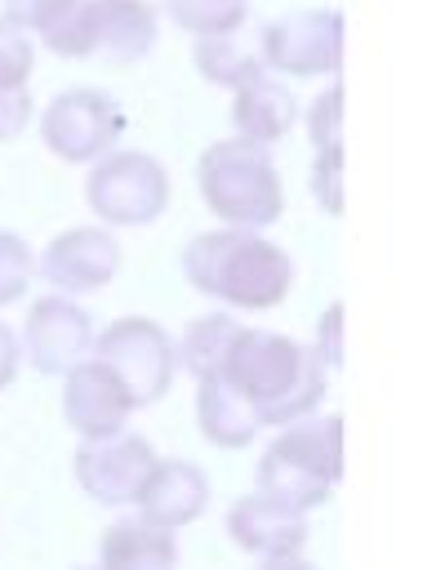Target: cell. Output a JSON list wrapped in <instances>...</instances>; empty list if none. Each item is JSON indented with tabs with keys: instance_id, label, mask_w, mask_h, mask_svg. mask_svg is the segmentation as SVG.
Wrapping results in <instances>:
<instances>
[{
	"instance_id": "obj_26",
	"label": "cell",
	"mask_w": 436,
	"mask_h": 570,
	"mask_svg": "<svg viewBox=\"0 0 436 570\" xmlns=\"http://www.w3.org/2000/svg\"><path fill=\"white\" fill-rule=\"evenodd\" d=\"M76 0H4V18L9 22H18L22 31H36V36H44L67 9H71Z\"/></svg>"
},
{
	"instance_id": "obj_7",
	"label": "cell",
	"mask_w": 436,
	"mask_h": 570,
	"mask_svg": "<svg viewBox=\"0 0 436 570\" xmlns=\"http://www.w3.org/2000/svg\"><path fill=\"white\" fill-rule=\"evenodd\" d=\"M89 356H98L125 383L133 410L160 401L169 392V383H174V370H178V352H174L169 334L147 316L111 321L102 334H93V352Z\"/></svg>"
},
{
	"instance_id": "obj_10",
	"label": "cell",
	"mask_w": 436,
	"mask_h": 570,
	"mask_svg": "<svg viewBox=\"0 0 436 570\" xmlns=\"http://www.w3.org/2000/svg\"><path fill=\"white\" fill-rule=\"evenodd\" d=\"M156 454L138 432H107V436H85L76 450V481L93 503H133Z\"/></svg>"
},
{
	"instance_id": "obj_20",
	"label": "cell",
	"mask_w": 436,
	"mask_h": 570,
	"mask_svg": "<svg viewBox=\"0 0 436 570\" xmlns=\"http://www.w3.org/2000/svg\"><path fill=\"white\" fill-rule=\"evenodd\" d=\"M191 58H196V71H200L205 80L222 85V89H236V85L249 80L258 67H267L262 58L245 53V49L231 40V31H227V36H196Z\"/></svg>"
},
{
	"instance_id": "obj_2",
	"label": "cell",
	"mask_w": 436,
	"mask_h": 570,
	"mask_svg": "<svg viewBox=\"0 0 436 570\" xmlns=\"http://www.w3.org/2000/svg\"><path fill=\"white\" fill-rule=\"evenodd\" d=\"M182 276L191 289L214 294L231 307H276L294 285V263L280 245L262 240L254 227H218L191 236L182 249Z\"/></svg>"
},
{
	"instance_id": "obj_12",
	"label": "cell",
	"mask_w": 436,
	"mask_h": 570,
	"mask_svg": "<svg viewBox=\"0 0 436 570\" xmlns=\"http://www.w3.org/2000/svg\"><path fill=\"white\" fill-rule=\"evenodd\" d=\"M120 272V245L102 227H71L53 236L40 254V276L58 294H93Z\"/></svg>"
},
{
	"instance_id": "obj_21",
	"label": "cell",
	"mask_w": 436,
	"mask_h": 570,
	"mask_svg": "<svg viewBox=\"0 0 436 570\" xmlns=\"http://www.w3.org/2000/svg\"><path fill=\"white\" fill-rule=\"evenodd\" d=\"M165 13L191 36H227L245 22L249 0H165Z\"/></svg>"
},
{
	"instance_id": "obj_8",
	"label": "cell",
	"mask_w": 436,
	"mask_h": 570,
	"mask_svg": "<svg viewBox=\"0 0 436 570\" xmlns=\"http://www.w3.org/2000/svg\"><path fill=\"white\" fill-rule=\"evenodd\" d=\"M44 147L67 165H89L107 156L125 134V111L102 89H67L40 116Z\"/></svg>"
},
{
	"instance_id": "obj_18",
	"label": "cell",
	"mask_w": 436,
	"mask_h": 570,
	"mask_svg": "<svg viewBox=\"0 0 436 570\" xmlns=\"http://www.w3.org/2000/svg\"><path fill=\"white\" fill-rule=\"evenodd\" d=\"M98 561L116 570H165L178 561V539L169 525L156 521H111L98 543Z\"/></svg>"
},
{
	"instance_id": "obj_23",
	"label": "cell",
	"mask_w": 436,
	"mask_h": 570,
	"mask_svg": "<svg viewBox=\"0 0 436 570\" xmlns=\"http://www.w3.org/2000/svg\"><path fill=\"white\" fill-rule=\"evenodd\" d=\"M307 138H311L316 151H343V89H338V80L311 102Z\"/></svg>"
},
{
	"instance_id": "obj_27",
	"label": "cell",
	"mask_w": 436,
	"mask_h": 570,
	"mask_svg": "<svg viewBox=\"0 0 436 570\" xmlns=\"http://www.w3.org/2000/svg\"><path fill=\"white\" fill-rule=\"evenodd\" d=\"M31 120V94L27 85H0V142H13Z\"/></svg>"
},
{
	"instance_id": "obj_25",
	"label": "cell",
	"mask_w": 436,
	"mask_h": 570,
	"mask_svg": "<svg viewBox=\"0 0 436 570\" xmlns=\"http://www.w3.org/2000/svg\"><path fill=\"white\" fill-rule=\"evenodd\" d=\"M311 196L325 214H343V151H316L311 160Z\"/></svg>"
},
{
	"instance_id": "obj_3",
	"label": "cell",
	"mask_w": 436,
	"mask_h": 570,
	"mask_svg": "<svg viewBox=\"0 0 436 570\" xmlns=\"http://www.w3.org/2000/svg\"><path fill=\"white\" fill-rule=\"evenodd\" d=\"M285 432L258 459V494L307 512L320 508L343 481V419L338 414H303L280 423Z\"/></svg>"
},
{
	"instance_id": "obj_11",
	"label": "cell",
	"mask_w": 436,
	"mask_h": 570,
	"mask_svg": "<svg viewBox=\"0 0 436 570\" xmlns=\"http://www.w3.org/2000/svg\"><path fill=\"white\" fill-rule=\"evenodd\" d=\"M93 316L80 303H71L67 294H44L31 303L18 347L40 374H67L93 352Z\"/></svg>"
},
{
	"instance_id": "obj_28",
	"label": "cell",
	"mask_w": 436,
	"mask_h": 570,
	"mask_svg": "<svg viewBox=\"0 0 436 570\" xmlns=\"http://www.w3.org/2000/svg\"><path fill=\"white\" fill-rule=\"evenodd\" d=\"M316 352L320 361L334 370L343 365V303H329L325 316H320V334H316Z\"/></svg>"
},
{
	"instance_id": "obj_15",
	"label": "cell",
	"mask_w": 436,
	"mask_h": 570,
	"mask_svg": "<svg viewBox=\"0 0 436 570\" xmlns=\"http://www.w3.org/2000/svg\"><path fill=\"white\" fill-rule=\"evenodd\" d=\"M138 517L156 525H191L209 503V476L187 459H156L142 490H138Z\"/></svg>"
},
{
	"instance_id": "obj_6",
	"label": "cell",
	"mask_w": 436,
	"mask_h": 570,
	"mask_svg": "<svg viewBox=\"0 0 436 570\" xmlns=\"http://www.w3.org/2000/svg\"><path fill=\"white\" fill-rule=\"evenodd\" d=\"M169 196H174L169 174L147 151H111V156H98V165L89 169V183H85L89 209L102 223H116V227L156 223L169 209Z\"/></svg>"
},
{
	"instance_id": "obj_17",
	"label": "cell",
	"mask_w": 436,
	"mask_h": 570,
	"mask_svg": "<svg viewBox=\"0 0 436 570\" xmlns=\"http://www.w3.org/2000/svg\"><path fill=\"white\" fill-rule=\"evenodd\" d=\"M196 383H200V392H196V423H200V432L214 445H222V450L249 445L258 436V428H262L258 414H254V405L222 374H205Z\"/></svg>"
},
{
	"instance_id": "obj_19",
	"label": "cell",
	"mask_w": 436,
	"mask_h": 570,
	"mask_svg": "<svg viewBox=\"0 0 436 570\" xmlns=\"http://www.w3.org/2000/svg\"><path fill=\"white\" fill-rule=\"evenodd\" d=\"M236 330H240V321H236V316H227V312L196 316V321L182 330V338L174 343L178 365H182L191 379L218 374V370H222V361H227V347H231Z\"/></svg>"
},
{
	"instance_id": "obj_1",
	"label": "cell",
	"mask_w": 436,
	"mask_h": 570,
	"mask_svg": "<svg viewBox=\"0 0 436 570\" xmlns=\"http://www.w3.org/2000/svg\"><path fill=\"white\" fill-rule=\"evenodd\" d=\"M258 414V423H289L320 405L329 365L316 347H303L276 330H249L240 325L227 361L218 370Z\"/></svg>"
},
{
	"instance_id": "obj_24",
	"label": "cell",
	"mask_w": 436,
	"mask_h": 570,
	"mask_svg": "<svg viewBox=\"0 0 436 570\" xmlns=\"http://www.w3.org/2000/svg\"><path fill=\"white\" fill-rule=\"evenodd\" d=\"M31 58H36V49H31L27 31L9 18H0V85H27Z\"/></svg>"
},
{
	"instance_id": "obj_5",
	"label": "cell",
	"mask_w": 436,
	"mask_h": 570,
	"mask_svg": "<svg viewBox=\"0 0 436 570\" xmlns=\"http://www.w3.org/2000/svg\"><path fill=\"white\" fill-rule=\"evenodd\" d=\"M156 45V9L147 0H76L49 31L44 49L58 58H98L129 67Z\"/></svg>"
},
{
	"instance_id": "obj_16",
	"label": "cell",
	"mask_w": 436,
	"mask_h": 570,
	"mask_svg": "<svg viewBox=\"0 0 436 570\" xmlns=\"http://www.w3.org/2000/svg\"><path fill=\"white\" fill-rule=\"evenodd\" d=\"M298 120V98L289 94L285 80H276L267 67H258L249 80L236 85V102H231V125L240 138L249 142H280Z\"/></svg>"
},
{
	"instance_id": "obj_14",
	"label": "cell",
	"mask_w": 436,
	"mask_h": 570,
	"mask_svg": "<svg viewBox=\"0 0 436 570\" xmlns=\"http://www.w3.org/2000/svg\"><path fill=\"white\" fill-rule=\"evenodd\" d=\"M129 414H133V401H129L125 383L98 356H85V361H76L67 370V383H62V419L80 436L120 432Z\"/></svg>"
},
{
	"instance_id": "obj_22",
	"label": "cell",
	"mask_w": 436,
	"mask_h": 570,
	"mask_svg": "<svg viewBox=\"0 0 436 570\" xmlns=\"http://www.w3.org/2000/svg\"><path fill=\"white\" fill-rule=\"evenodd\" d=\"M31 272H36V258H31L27 240L13 232H0V307L18 303L27 294Z\"/></svg>"
},
{
	"instance_id": "obj_4",
	"label": "cell",
	"mask_w": 436,
	"mask_h": 570,
	"mask_svg": "<svg viewBox=\"0 0 436 570\" xmlns=\"http://www.w3.org/2000/svg\"><path fill=\"white\" fill-rule=\"evenodd\" d=\"M196 187L205 196V205L231 223V227H267L280 218L285 209V191H280V174L267 156L262 142L249 138H227L205 147V156L196 160Z\"/></svg>"
},
{
	"instance_id": "obj_29",
	"label": "cell",
	"mask_w": 436,
	"mask_h": 570,
	"mask_svg": "<svg viewBox=\"0 0 436 570\" xmlns=\"http://www.w3.org/2000/svg\"><path fill=\"white\" fill-rule=\"evenodd\" d=\"M18 361H22V347H18V334L0 321V392L13 383V374H18Z\"/></svg>"
},
{
	"instance_id": "obj_13",
	"label": "cell",
	"mask_w": 436,
	"mask_h": 570,
	"mask_svg": "<svg viewBox=\"0 0 436 570\" xmlns=\"http://www.w3.org/2000/svg\"><path fill=\"white\" fill-rule=\"evenodd\" d=\"M227 534L258 566H294L303 557L307 525H303V512H294L267 494H249L227 512Z\"/></svg>"
},
{
	"instance_id": "obj_9",
	"label": "cell",
	"mask_w": 436,
	"mask_h": 570,
	"mask_svg": "<svg viewBox=\"0 0 436 570\" xmlns=\"http://www.w3.org/2000/svg\"><path fill=\"white\" fill-rule=\"evenodd\" d=\"M262 62L289 76H334L343 67V13L294 9L258 31Z\"/></svg>"
}]
</instances>
